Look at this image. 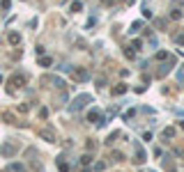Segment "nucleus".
<instances>
[{"instance_id": "f257e3e1", "label": "nucleus", "mask_w": 184, "mask_h": 172, "mask_svg": "<svg viewBox=\"0 0 184 172\" xmlns=\"http://www.w3.org/2000/svg\"><path fill=\"white\" fill-rule=\"evenodd\" d=\"M88 101H90V96H78V99H76V103L71 106V110H78V108H83Z\"/></svg>"}, {"instance_id": "f03ea898", "label": "nucleus", "mask_w": 184, "mask_h": 172, "mask_svg": "<svg viewBox=\"0 0 184 172\" xmlns=\"http://www.w3.org/2000/svg\"><path fill=\"white\" fill-rule=\"evenodd\" d=\"M76 78H78V80H85V78H88V71L78 69V71H76Z\"/></svg>"}, {"instance_id": "7ed1b4c3", "label": "nucleus", "mask_w": 184, "mask_h": 172, "mask_svg": "<svg viewBox=\"0 0 184 172\" xmlns=\"http://www.w3.org/2000/svg\"><path fill=\"white\" fill-rule=\"evenodd\" d=\"M88 120H90V122H97V120H99V110H92V112L88 115Z\"/></svg>"}, {"instance_id": "20e7f679", "label": "nucleus", "mask_w": 184, "mask_h": 172, "mask_svg": "<svg viewBox=\"0 0 184 172\" xmlns=\"http://www.w3.org/2000/svg\"><path fill=\"white\" fill-rule=\"evenodd\" d=\"M177 42H180V44H184V34H182V37H177Z\"/></svg>"}]
</instances>
